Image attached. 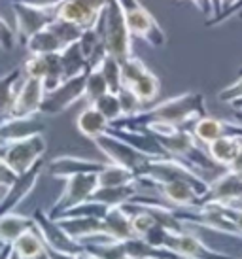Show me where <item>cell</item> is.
I'll return each mask as SVG.
<instances>
[{"mask_svg": "<svg viewBox=\"0 0 242 259\" xmlns=\"http://www.w3.org/2000/svg\"><path fill=\"white\" fill-rule=\"evenodd\" d=\"M95 29L100 34L104 48L112 57H115L119 63L133 57V50H131V38L133 36L127 29L119 0H108L106 6L100 12L99 19H97Z\"/></svg>", "mask_w": 242, "mask_h": 259, "instance_id": "cell-1", "label": "cell"}, {"mask_svg": "<svg viewBox=\"0 0 242 259\" xmlns=\"http://www.w3.org/2000/svg\"><path fill=\"white\" fill-rule=\"evenodd\" d=\"M46 151H48V140L44 137V133H36L21 140L2 144L0 157L4 159V163L10 166V170L15 176H21L29 172L38 161H42Z\"/></svg>", "mask_w": 242, "mask_h": 259, "instance_id": "cell-2", "label": "cell"}, {"mask_svg": "<svg viewBox=\"0 0 242 259\" xmlns=\"http://www.w3.org/2000/svg\"><path fill=\"white\" fill-rule=\"evenodd\" d=\"M119 4L131 36L140 38L146 44H150L151 48H163L167 44V34L159 27L155 17L142 6V2L140 0H119Z\"/></svg>", "mask_w": 242, "mask_h": 259, "instance_id": "cell-3", "label": "cell"}, {"mask_svg": "<svg viewBox=\"0 0 242 259\" xmlns=\"http://www.w3.org/2000/svg\"><path fill=\"white\" fill-rule=\"evenodd\" d=\"M32 220H34V227L38 229V233L42 235L44 242H46L48 248L55 250V252L72 253V255H79L82 252H86V246L82 244V242H78V240H74V238L59 225L57 220H53V218H51L48 212H44L42 208L36 210Z\"/></svg>", "mask_w": 242, "mask_h": 259, "instance_id": "cell-4", "label": "cell"}, {"mask_svg": "<svg viewBox=\"0 0 242 259\" xmlns=\"http://www.w3.org/2000/svg\"><path fill=\"white\" fill-rule=\"evenodd\" d=\"M93 142H95L97 148L106 155L108 163L119 165L135 174L138 172L140 166L150 159V157H146V155H142L140 151H136L133 146H129L125 140H121L119 137H115L114 133H110V131H106L102 137L95 138Z\"/></svg>", "mask_w": 242, "mask_h": 259, "instance_id": "cell-5", "label": "cell"}, {"mask_svg": "<svg viewBox=\"0 0 242 259\" xmlns=\"http://www.w3.org/2000/svg\"><path fill=\"white\" fill-rule=\"evenodd\" d=\"M97 187H99L97 174H76V176L66 178V186H64L63 193L59 195V199L53 202V206L48 214L55 220L72 206L89 201Z\"/></svg>", "mask_w": 242, "mask_h": 259, "instance_id": "cell-6", "label": "cell"}, {"mask_svg": "<svg viewBox=\"0 0 242 259\" xmlns=\"http://www.w3.org/2000/svg\"><path fill=\"white\" fill-rule=\"evenodd\" d=\"M86 74L87 72L64 79L59 87H55L50 93H46L42 106H40V114L57 115L61 112H64V110H68L79 99H84V93H86Z\"/></svg>", "mask_w": 242, "mask_h": 259, "instance_id": "cell-7", "label": "cell"}, {"mask_svg": "<svg viewBox=\"0 0 242 259\" xmlns=\"http://www.w3.org/2000/svg\"><path fill=\"white\" fill-rule=\"evenodd\" d=\"M14 15H15V36L17 40L25 46L32 34L38 30L46 29L53 19H55V12L53 10H40V8H32L21 2H14Z\"/></svg>", "mask_w": 242, "mask_h": 259, "instance_id": "cell-8", "label": "cell"}, {"mask_svg": "<svg viewBox=\"0 0 242 259\" xmlns=\"http://www.w3.org/2000/svg\"><path fill=\"white\" fill-rule=\"evenodd\" d=\"M42 170H44V163L42 161H38L29 172L17 176L14 184L8 186L4 197L0 199V216L6 214V212H14V210L17 208L30 193H32V189H34L38 180H40Z\"/></svg>", "mask_w": 242, "mask_h": 259, "instance_id": "cell-9", "label": "cell"}, {"mask_svg": "<svg viewBox=\"0 0 242 259\" xmlns=\"http://www.w3.org/2000/svg\"><path fill=\"white\" fill-rule=\"evenodd\" d=\"M46 97V89H44L42 79L38 78H25L17 87V95H15L14 112L12 117H30V115L40 114V106Z\"/></svg>", "mask_w": 242, "mask_h": 259, "instance_id": "cell-10", "label": "cell"}, {"mask_svg": "<svg viewBox=\"0 0 242 259\" xmlns=\"http://www.w3.org/2000/svg\"><path fill=\"white\" fill-rule=\"evenodd\" d=\"M104 165L106 163H100V161L74 157V155H63V157H55L53 161H50L46 170L53 178L66 180V178L76 176V174H99L104 168Z\"/></svg>", "mask_w": 242, "mask_h": 259, "instance_id": "cell-11", "label": "cell"}, {"mask_svg": "<svg viewBox=\"0 0 242 259\" xmlns=\"http://www.w3.org/2000/svg\"><path fill=\"white\" fill-rule=\"evenodd\" d=\"M59 225L63 227L74 240L78 242H86L89 238L106 237L104 229H102V218H91V216H59L55 218Z\"/></svg>", "mask_w": 242, "mask_h": 259, "instance_id": "cell-12", "label": "cell"}, {"mask_svg": "<svg viewBox=\"0 0 242 259\" xmlns=\"http://www.w3.org/2000/svg\"><path fill=\"white\" fill-rule=\"evenodd\" d=\"M53 12H55V17L74 23V25H78L82 29L95 27L100 15V12L93 10L84 0H64L63 4H59Z\"/></svg>", "mask_w": 242, "mask_h": 259, "instance_id": "cell-13", "label": "cell"}, {"mask_svg": "<svg viewBox=\"0 0 242 259\" xmlns=\"http://www.w3.org/2000/svg\"><path fill=\"white\" fill-rule=\"evenodd\" d=\"M44 131V123L36 117V115H30V117H12L0 125V142L2 144H8V142H14V140H21V138H27L30 135H36V133H42Z\"/></svg>", "mask_w": 242, "mask_h": 259, "instance_id": "cell-14", "label": "cell"}, {"mask_svg": "<svg viewBox=\"0 0 242 259\" xmlns=\"http://www.w3.org/2000/svg\"><path fill=\"white\" fill-rule=\"evenodd\" d=\"M23 78V68H12L8 74L0 78V125L8 119H12V112H14L15 95H17V87H19V79Z\"/></svg>", "mask_w": 242, "mask_h": 259, "instance_id": "cell-15", "label": "cell"}, {"mask_svg": "<svg viewBox=\"0 0 242 259\" xmlns=\"http://www.w3.org/2000/svg\"><path fill=\"white\" fill-rule=\"evenodd\" d=\"M12 248L17 259H40L46 255V242L34 225L15 238Z\"/></svg>", "mask_w": 242, "mask_h": 259, "instance_id": "cell-16", "label": "cell"}, {"mask_svg": "<svg viewBox=\"0 0 242 259\" xmlns=\"http://www.w3.org/2000/svg\"><path fill=\"white\" fill-rule=\"evenodd\" d=\"M102 229L106 237L114 240H127L135 237L133 227H131V218L121 206L108 208V212L102 216Z\"/></svg>", "mask_w": 242, "mask_h": 259, "instance_id": "cell-17", "label": "cell"}, {"mask_svg": "<svg viewBox=\"0 0 242 259\" xmlns=\"http://www.w3.org/2000/svg\"><path fill=\"white\" fill-rule=\"evenodd\" d=\"M135 195H138V182L127 184V186H115V187H97L95 193L91 195V201L102 202L108 208L121 206L129 202Z\"/></svg>", "mask_w": 242, "mask_h": 259, "instance_id": "cell-18", "label": "cell"}, {"mask_svg": "<svg viewBox=\"0 0 242 259\" xmlns=\"http://www.w3.org/2000/svg\"><path fill=\"white\" fill-rule=\"evenodd\" d=\"M76 127H78V131L84 137L95 140V138L102 137V135L110 129V121H108L106 117L100 114L93 104H89V106L78 115Z\"/></svg>", "mask_w": 242, "mask_h": 259, "instance_id": "cell-19", "label": "cell"}, {"mask_svg": "<svg viewBox=\"0 0 242 259\" xmlns=\"http://www.w3.org/2000/svg\"><path fill=\"white\" fill-rule=\"evenodd\" d=\"M159 187V193L163 195L171 204H178V206H189L197 201V191L191 184L182 180L165 182V184H155Z\"/></svg>", "mask_w": 242, "mask_h": 259, "instance_id": "cell-20", "label": "cell"}, {"mask_svg": "<svg viewBox=\"0 0 242 259\" xmlns=\"http://www.w3.org/2000/svg\"><path fill=\"white\" fill-rule=\"evenodd\" d=\"M32 225H34L32 218L17 214L15 210L14 212H6V214L0 216V240L4 244H12L15 238Z\"/></svg>", "mask_w": 242, "mask_h": 259, "instance_id": "cell-21", "label": "cell"}, {"mask_svg": "<svg viewBox=\"0 0 242 259\" xmlns=\"http://www.w3.org/2000/svg\"><path fill=\"white\" fill-rule=\"evenodd\" d=\"M25 48L29 51V55H48V53H61L63 51L61 42L48 27L32 34L25 42Z\"/></svg>", "mask_w": 242, "mask_h": 259, "instance_id": "cell-22", "label": "cell"}, {"mask_svg": "<svg viewBox=\"0 0 242 259\" xmlns=\"http://www.w3.org/2000/svg\"><path fill=\"white\" fill-rule=\"evenodd\" d=\"M59 55H61V63H63L64 79L87 72V57L84 55V51H82L78 42L68 46V48H64Z\"/></svg>", "mask_w": 242, "mask_h": 259, "instance_id": "cell-23", "label": "cell"}, {"mask_svg": "<svg viewBox=\"0 0 242 259\" xmlns=\"http://www.w3.org/2000/svg\"><path fill=\"white\" fill-rule=\"evenodd\" d=\"M99 178V187H115V186H127V184H135L136 174L123 168L119 165H112L106 163L104 168L97 174Z\"/></svg>", "mask_w": 242, "mask_h": 259, "instance_id": "cell-24", "label": "cell"}, {"mask_svg": "<svg viewBox=\"0 0 242 259\" xmlns=\"http://www.w3.org/2000/svg\"><path fill=\"white\" fill-rule=\"evenodd\" d=\"M48 29L57 36V40L61 42V46H63V50L68 48V46H72V44L79 42L82 32H84L82 27H78V25H74V23H70V21L59 19V17H55V19L48 25Z\"/></svg>", "mask_w": 242, "mask_h": 259, "instance_id": "cell-25", "label": "cell"}, {"mask_svg": "<svg viewBox=\"0 0 242 259\" xmlns=\"http://www.w3.org/2000/svg\"><path fill=\"white\" fill-rule=\"evenodd\" d=\"M100 74L106 79V85L110 93H117L121 87H123V81H121V63L115 57H112L110 53H106V57L102 59V63L99 65Z\"/></svg>", "mask_w": 242, "mask_h": 259, "instance_id": "cell-26", "label": "cell"}, {"mask_svg": "<svg viewBox=\"0 0 242 259\" xmlns=\"http://www.w3.org/2000/svg\"><path fill=\"white\" fill-rule=\"evenodd\" d=\"M129 89L136 95V99L140 102H151L159 93V79H157L155 74L148 70L142 78L136 79Z\"/></svg>", "mask_w": 242, "mask_h": 259, "instance_id": "cell-27", "label": "cell"}, {"mask_svg": "<svg viewBox=\"0 0 242 259\" xmlns=\"http://www.w3.org/2000/svg\"><path fill=\"white\" fill-rule=\"evenodd\" d=\"M210 153L214 155V159H218L221 163H231L238 157L240 153V148L236 144L233 138H218L210 142Z\"/></svg>", "mask_w": 242, "mask_h": 259, "instance_id": "cell-28", "label": "cell"}, {"mask_svg": "<svg viewBox=\"0 0 242 259\" xmlns=\"http://www.w3.org/2000/svg\"><path fill=\"white\" fill-rule=\"evenodd\" d=\"M104 93H108V85H106V79L104 76L100 74L99 68L95 70H89L86 74V93H84V99L89 101V104L100 99Z\"/></svg>", "mask_w": 242, "mask_h": 259, "instance_id": "cell-29", "label": "cell"}, {"mask_svg": "<svg viewBox=\"0 0 242 259\" xmlns=\"http://www.w3.org/2000/svg\"><path fill=\"white\" fill-rule=\"evenodd\" d=\"M93 106L99 110L100 114L106 117L108 121L112 123L115 119H119L121 117V104H119V99H117V93H104L100 99L93 102Z\"/></svg>", "mask_w": 242, "mask_h": 259, "instance_id": "cell-30", "label": "cell"}, {"mask_svg": "<svg viewBox=\"0 0 242 259\" xmlns=\"http://www.w3.org/2000/svg\"><path fill=\"white\" fill-rule=\"evenodd\" d=\"M146 72H148V66L144 65L138 57H129L127 61L121 63V81L125 87H131Z\"/></svg>", "mask_w": 242, "mask_h": 259, "instance_id": "cell-31", "label": "cell"}, {"mask_svg": "<svg viewBox=\"0 0 242 259\" xmlns=\"http://www.w3.org/2000/svg\"><path fill=\"white\" fill-rule=\"evenodd\" d=\"M221 129H223V125L220 121L210 119V117H203L195 125V137L200 138L203 142H214L221 137Z\"/></svg>", "mask_w": 242, "mask_h": 259, "instance_id": "cell-32", "label": "cell"}, {"mask_svg": "<svg viewBox=\"0 0 242 259\" xmlns=\"http://www.w3.org/2000/svg\"><path fill=\"white\" fill-rule=\"evenodd\" d=\"M117 99H119L121 104V117L123 115H135L136 112H140V104L142 102L136 99V95L129 87H121L119 91H117Z\"/></svg>", "mask_w": 242, "mask_h": 259, "instance_id": "cell-33", "label": "cell"}, {"mask_svg": "<svg viewBox=\"0 0 242 259\" xmlns=\"http://www.w3.org/2000/svg\"><path fill=\"white\" fill-rule=\"evenodd\" d=\"M15 40H17V36H15V30L8 25L2 17H0V48H4V50H14L15 48Z\"/></svg>", "mask_w": 242, "mask_h": 259, "instance_id": "cell-34", "label": "cell"}, {"mask_svg": "<svg viewBox=\"0 0 242 259\" xmlns=\"http://www.w3.org/2000/svg\"><path fill=\"white\" fill-rule=\"evenodd\" d=\"M14 2H21V4L40 8V10H55L59 4H63L64 0H14Z\"/></svg>", "mask_w": 242, "mask_h": 259, "instance_id": "cell-35", "label": "cell"}, {"mask_svg": "<svg viewBox=\"0 0 242 259\" xmlns=\"http://www.w3.org/2000/svg\"><path fill=\"white\" fill-rule=\"evenodd\" d=\"M15 178H17V176L10 170V166L4 163V159L0 157V186H6V187L12 186L15 182Z\"/></svg>", "mask_w": 242, "mask_h": 259, "instance_id": "cell-36", "label": "cell"}, {"mask_svg": "<svg viewBox=\"0 0 242 259\" xmlns=\"http://www.w3.org/2000/svg\"><path fill=\"white\" fill-rule=\"evenodd\" d=\"M238 97H242V76L236 83H233L231 87H227V89L220 95L221 101H231V99H238Z\"/></svg>", "mask_w": 242, "mask_h": 259, "instance_id": "cell-37", "label": "cell"}, {"mask_svg": "<svg viewBox=\"0 0 242 259\" xmlns=\"http://www.w3.org/2000/svg\"><path fill=\"white\" fill-rule=\"evenodd\" d=\"M195 6L199 8V12H203L205 15H216V4L214 0H191Z\"/></svg>", "mask_w": 242, "mask_h": 259, "instance_id": "cell-38", "label": "cell"}, {"mask_svg": "<svg viewBox=\"0 0 242 259\" xmlns=\"http://www.w3.org/2000/svg\"><path fill=\"white\" fill-rule=\"evenodd\" d=\"M46 255L50 259H78V255H72V253H63V252H55L46 246Z\"/></svg>", "mask_w": 242, "mask_h": 259, "instance_id": "cell-39", "label": "cell"}, {"mask_svg": "<svg viewBox=\"0 0 242 259\" xmlns=\"http://www.w3.org/2000/svg\"><path fill=\"white\" fill-rule=\"evenodd\" d=\"M6 189H8L6 186H0V199H2V197H4V193H6Z\"/></svg>", "mask_w": 242, "mask_h": 259, "instance_id": "cell-40", "label": "cell"}, {"mask_svg": "<svg viewBox=\"0 0 242 259\" xmlns=\"http://www.w3.org/2000/svg\"><path fill=\"white\" fill-rule=\"evenodd\" d=\"M4 246H6V244H4V242H2V240H0V250H2V248H4Z\"/></svg>", "mask_w": 242, "mask_h": 259, "instance_id": "cell-41", "label": "cell"}, {"mask_svg": "<svg viewBox=\"0 0 242 259\" xmlns=\"http://www.w3.org/2000/svg\"><path fill=\"white\" fill-rule=\"evenodd\" d=\"M8 259H17V257H15V255H14V252H12V255H10V257H8Z\"/></svg>", "mask_w": 242, "mask_h": 259, "instance_id": "cell-42", "label": "cell"}, {"mask_svg": "<svg viewBox=\"0 0 242 259\" xmlns=\"http://www.w3.org/2000/svg\"><path fill=\"white\" fill-rule=\"evenodd\" d=\"M238 17H240V19H242V12H238Z\"/></svg>", "mask_w": 242, "mask_h": 259, "instance_id": "cell-43", "label": "cell"}, {"mask_svg": "<svg viewBox=\"0 0 242 259\" xmlns=\"http://www.w3.org/2000/svg\"><path fill=\"white\" fill-rule=\"evenodd\" d=\"M240 76H242V68H240Z\"/></svg>", "mask_w": 242, "mask_h": 259, "instance_id": "cell-44", "label": "cell"}, {"mask_svg": "<svg viewBox=\"0 0 242 259\" xmlns=\"http://www.w3.org/2000/svg\"><path fill=\"white\" fill-rule=\"evenodd\" d=\"M0 148H2V142H0Z\"/></svg>", "mask_w": 242, "mask_h": 259, "instance_id": "cell-45", "label": "cell"}, {"mask_svg": "<svg viewBox=\"0 0 242 259\" xmlns=\"http://www.w3.org/2000/svg\"><path fill=\"white\" fill-rule=\"evenodd\" d=\"M48 259H50V257H48Z\"/></svg>", "mask_w": 242, "mask_h": 259, "instance_id": "cell-46", "label": "cell"}]
</instances>
